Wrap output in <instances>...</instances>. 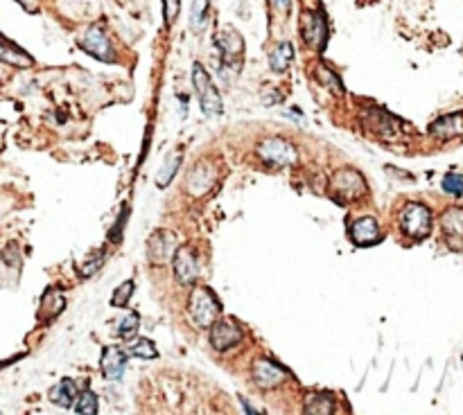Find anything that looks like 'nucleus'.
Returning <instances> with one entry per match:
<instances>
[{
    "label": "nucleus",
    "instance_id": "obj_8",
    "mask_svg": "<svg viewBox=\"0 0 463 415\" xmlns=\"http://www.w3.org/2000/svg\"><path fill=\"white\" fill-rule=\"evenodd\" d=\"M215 179H217L215 167L210 165L208 160H201V163H197V165L192 167V172L188 174V179H186V192H188L190 197L201 199L204 195H208L210 190H213Z\"/></svg>",
    "mask_w": 463,
    "mask_h": 415
},
{
    "label": "nucleus",
    "instance_id": "obj_16",
    "mask_svg": "<svg viewBox=\"0 0 463 415\" xmlns=\"http://www.w3.org/2000/svg\"><path fill=\"white\" fill-rule=\"evenodd\" d=\"M0 61L18 66V68H30V66L34 63L30 54L23 52L21 47L9 41V38H5L3 34H0Z\"/></svg>",
    "mask_w": 463,
    "mask_h": 415
},
{
    "label": "nucleus",
    "instance_id": "obj_19",
    "mask_svg": "<svg viewBox=\"0 0 463 415\" xmlns=\"http://www.w3.org/2000/svg\"><path fill=\"white\" fill-rule=\"evenodd\" d=\"M335 398L328 393H314V395H307L305 400V413L307 415H332L335 413Z\"/></svg>",
    "mask_w": 463,
    "mask_h": 415
},
{
    "label": "nucleus",
    "instance_id": "obj_7",
    "mask_svg": "<svg viewBox=\"0 0 463 415\" xmlns=\"http://www.w3.org/2000/svg\"><path fill=\"white\" fill-rule=\"evenodd\" d=\"M177 250V235L170 230H156L147 242V257L154 266H163L172 262V255Z\"/></svg>",
    "mask_w": 463,
    "mask_h": 415
},
{
    "label": "nucleus",
    "instance_id": "obj_14",
    "mask_svg": "<svg viewBox=\"0 0 463 415\" xmlns=\"http://www.w3.org/2000/svg\"><path fill=\"white\" fill-rule=\"evenodd\" d=\"M287 379V372L281 365H276L269 359H258L253 363V382L265 391H272L276 386H281Z\"/></svg>",
    "mask_w": 463,
    "mask_h": 415
},
{
    "label": "nucleus",
    "instance_id": "obj_32",
    "mask_svg": "<svg viewBox=\"0 0 463 415\" xmlns=\"http://www.w3.org/2000/svg\"><path fill=\"white\" fill-rule=\"evenodd\" d=\"M179 7H181V0H163V9H166V25L168 27L177 21Z\"/></svg>",
    "mask_w": 463,
    "mask_h": 415
},
{
    "label": "nucleus",
    "instance_id": "obj_11",
    "mask_svg": "<svg viewBox=\"0 0 463 415\" xmlns=\"http://www.w3.org/2000/svg\"><path fill=\"white\" fill-rule=\"evenodd\" d=\"M82 50L89 52L91 56H95V59H100V61H115L113 47H111L109 38H107V34H104V30L100 25H93L91 30L84 34Z\"/></svg>",
    "mask_w": 463,
    "mask_h": 415
},
{
    "label": "nucleus",
    "instance_id": "obj_31",
    "mask_svg": "<svg viewBox=\"0 0 463 415\" xmlns=\"http://www.w3.org/2000/svg\"><path fill=\"white\" fill-rule=\"evenodd\" d=\"M127 217H129V208L124 206V210L120 212L118 221H115V226L111 228V233H109V239H111L113 244L120 242V237H122V233H124V224H127Z\"/></svg>",
    "mask_w": 463,
    "mask_h": 415
},
{
    "label": "nucleus",
    "instance_id": "obj_20",
    "mask_svg": "<svg viewBox=\"0 0 463 415\" xmlns=\"http://www.w3.org/2000/svg\"><path fill=\"white\" fill-rule=\"evenodd\" d=\"M441 226L443 233L450 239H463V208H450L448 212H443L441 217Z\"/></svg>",
    "mask_w": 463,
    "mask_h": 415
},
{
    "label": "nucleus",
    "instance_id": "obj_28",
    "mask_svg": "<svg viewBox=\"0 0 463 415\" xmlns=\"http://www.w3.org/2000/svg\"><path fill=\"white\" fill-rule=\"evenodd\" d=\"M138 325H140L138 314H133V312L124 314L122 321L118 323V336L120 339H131V336L138 332Z\"/></svg>",
    "mask_w": 463,
    "mask_h": 415
},
{
    "label": "nucleus",
    "instance_id": "obj_29",
    "mask_svg": "<svg viewBox=\"0 0 463 415\" xmlns=\"http://www.w3.org/2000/svg\"><path fill=\"white\" fill-rule=\"evenodd\" d=\"M131 294H133V282H131V280H124V282L113 292L111 305H113V307H124V305L129 303Z\"/></svg>",
    "mask_w": 463,
    "mask_h": 415
},
{
    "label": "nucleus",
    "instance_id": "obj_25",
    "mask_svg": "<svg viewBox=\"0 0 463 415\" xmlns=\"http://www.w3.org/2000/svg\"><path fill=\"white\" fill-rule=\"evenodd\" d=\"M127 352L133 356H140V359H156V354H159L156 345H154L149 339H136L127 347Z\"/></svg>",
    "mask_w": 463,
    "mask_h": 415
},
{
    "label": "nucleus",
    "instance_id": "obj_1",
    "mask_svg": "<svg viewBox=\"0 0 463 415\" xmlns=\"http://www.w3.org/2000/svg\"><path fill=\"white\" fill-rule=\"evenodd\" d=\"M188 314H190V321L197 327H201V330H208L215 321H219L221 305L217 301V296L213 294V289H208V287L192 289L188 298Z\"/></svg>",
    "mask_w": 463,
    "mask_h": 415
},
{
    "label": "nucleus",
    "instance_id": "obj_4",
    "mask_svg": "<svg viewBox=\"0 0 463 415\" xmlns=\"http://www.w3.org/2000/svg\"><path fill=\"white\" fill-rule=\"evenodd\" d=\"M400 230L409 239H425L432 233V212L422 204H409L400 212Z\"/></svg>",
    "mask_w": 463,
    "mask_h": 415
},
{
    "label": "nucleus",
    "instance_id": "obj_18",
    "mask_svg": "<svg viewBox=\"0 0 463 415\" xmlns=\"http://www.w3.org/2000/svg\"><path fill=\"white\" fill-rule=\"evenodd\" d=\"M75 398H77V384H75L73 379H68V377L61 379V382L50 391V402L57 404V407H61V409L73 407Z\"/></svg>",
    "mask_w": 463,
    "mask_h": 415
},
{
    "label": "nucleus",
    "instance_id": "obj_26",
    "mask_svg": "<svg viewBox=\"0 0 463 415\" xmlns=\"http://www.w3.org/2000/svg\"><path fill=\"white\" fill-rule=\"evenodd\" d=\"M104 259H107V253L104 250H95L89 257L84 259V264L80 266V276L82 278H91L93 273L100 271V266L104 264Z\"/></svg>",
    "mask_w": 463,
    "mask_h": 415
},
{
    "label": "nucleus",
    "instance_id": "obj_12",
    "mask_svg": "<svg viewBox=\"0 0 463 415\" xmlns=\"http://www.w3.org/2000/svg\"><path fill=\"white\" fill-rule=\"evenodd\" d=\"M301 36L307 45L323 47L328 38L325 18L319 12H303L301 14Z\"/></svg>",
    "mask_w": 463,
    "mask_h": 415
},
{
    "label": "nucleus",
    "instance_id": "obj_17",
    "mask_svg": "<svg viewBox=\"0 0 463 415\" xmlns=\"http://www.w3.org/2000/svg\"><path fill=\"white\" fill-rule=\"evenodd\" d=\"M429 133L436 138H457L459 133H463V115H446V118L436 120L429 127Z\"/></svg>",
    "mask_w": 463,
    "mask_h": 415
},
{
    "label": "nucleus",
    "instance_id": "obj_24",
    "mask_svg": "<svg viewBox=\"0 0 463 415\" xmlns=\"http://www.w3.org/2000/svg\"><path fill=\"white\" fill-rule=\"evenodd\" d=\"M98 395H95L93 391H84L80 398H75V404H73V409H75V413H80V415H95L98 413Z\"/></svg>",
    "mask_w": 463,
    "mask_h": 415
},
{
    "label": "nucleus",
    "instance_id": "obj_27",
    "mask_svg": "<svg viewBox=\"0 0 463 415\" xmlns=\"http://www.w3.org/2000/svg\"><path fill=\"white\" fill-rule=\"evenodd\" d=\"M179 165H181V153H172V156L168 158V163H166V167H163L159 172V176H156L159 188L170 186V181H172V176H175V172L179 169Z\"/></svg>",
    "mask_w": 463,
    "mask_h": 415
},
{
    "label": "nucleus",
    "instance_id": "obj_22",
    "mask_svg": "<svg viewBox=\"0 0 463 415\" xmlns=\"http://www.w3.org/2000/svg\"><path fill=\"white\" fill-rule=\"evenodd\" d=\"M208 9H210V0H192V9H190V27L192 32H201L208 23Z\"/></svg>",
    "mask_w": 463,
    "mask_h": 415
},
{
    "label": "nucleus",
    "instance_id": "obj_6",
    "mask_svg": "<svg viewBox=\"0 0 463 415\" xmlns=\"http://www.w3.org/2000/svg\"><path fill=\"white\" fill-rule=\"evenodd\" d=\"M172 266H175V276L181 285H195L199 278V262L197 250L190 244H183L172 255Z\"/></svg>",
    "mask_w": 463,
    "mask_h": 415
},
{
    "label": "nucleus",
    "instance_id": "obj_30",
    "mask_svg": "<svg viewBox=\"0 0 463 415\" xmlns=\"http://www.w3.org/2000/svg\"><path fill=\"white\" fill-rule=\"evenodd\" d=\"M443 190L448 192V195H463V176L461 174H448L446 179H443Z\"/></svg>",
    "mask_w": 463,
    "mask_h": 415
},
{
    "label": "nucleus",
    "instance_id": "obj_23",
    "mask_svg": "<svg viewBox=\"0 0 463 415\" xmlns=\"http://www.w3.org/2000/svg\"><path fill=\"white\" fill-rule=\"evenodd\" d=\"M314 73H316V80H319L321 86L330 89L335 95H344V84H341V80H339V75H335L330 68H328V66L319 63Z\"/></svg>",
    "mask_w": 463,
    "mask_h": 415
},
{
    "label": "nucleus",
    "instance_id": "obj_10",
    "mask_svg": "<svg viewBox=\"0 0 463 415\" xmlns=\"http://www.w3.org/2000/svg\"><path fill=\"white\" fill-rule=\"evenodd\" d=\"M208 330H210V343H213L217 352H226L242 341V330H240L235 321H215Z\"/></svg>",
    "mask_w": 463,
    "mask_h": 415
},
{
    "label": "nucleus",
    "instance_id": "obj_9",
    "mask_svg": "<svg viewBox=\"0 0 463 415\" xmlns=\"http://www.w3.org/2000/svg\"><path fill=\"white\" fill-rule=\"evenodd\" d=\"M215 43L221 52V61L224 66H235V70H240L242 66V54H244V41L235 30L221 32L215 36Z\"/></svg>",
    "mask_w": 463,
    "mask_h": 415
},
{
    "label": "nucleus",
    "instance_id": "obj_3",
    "mask_svg": "<svg viewBox=\"0 0 463 415\" xmlns=\"http://www.w3.org/2000/svg\"><path fill=\"white\" fill-rule=\"evenodd\" d=\"M258 158L265 160L272 167H289L298 160V151L289 140L285 138H265L258 144Z\"/></svg>",
    "mask_w": 463,
    "mask_h": 415
},
{
    "label": "nucleus",
    "instance_id": "obj_5",
    "mask_svg": "<svg viewBox=\"0 0 463 415\" xmlns=\"http://www.w3.org/2000/svg\"><path fill=\"white\" fill-rule=\"evenodd\" d=\"M330 190L337 199L355 201L366 195V181L357 169H337L330 179Z\"/></svg>",
    "mask_w": 463,
    "mask_h": 415
},
{
    "label": "nucleus",
    "instance_id": "obj_13",
    "mask_svg": "<svg viewBox=\"0 0 463 415\" xmlns=\"http://www.w3.org/2000/svg\"><path fill=\"white\" fill-rule=\"evenodd\" d=\"M351 239L355 246H373L382 239L380 224L375 217H360L351 224Z\"/></svg>",
    "mask_w": 463,
    "mask_h": 415
},
{
    "label": "nucleus",
    "instance_id": "obj_15",
    "mask_svg": "<svg viewBox=\"0 0 463 415\" xmlns=\"http://www.w3.org/2000/svg\"><path fill=\"white\" fill-rule=\"evenodd\" d=\"M124 365H127V354H124L120 347H104L102 352V359H100V368H102V375L107 377L109 382H118L122 379L124 375Z\"/></svg>",
    "mask_w": 463,
    "mask_h": 415
},
{
    "label": "nucleus",
    "instance_id": "obj_2",
    "mask_svg": "<svg viewBox=\"0 0 463 415\" xmlns=\"http://www.w3.org/2000/svg\"><path fill=\"white\" fill-rule=\"evenodd\" d=\"M192 86H195V93H197V100H199V106L204 115L208 118H213V115H219L221 113V98L217 89L210 82V75L206 73V68L201 63H195L192 66Z\"/></svg>",
    "mask_w": 463,
    "mask_h": 415
},
{
    "label": "nucleus",
    "instance_id": "obj_21",
    "mask_svg": "<svg viewBox=\"0 0 463 415\" xmlns=\"http://www.w3.org/2000/svg\"><path fill=\"white\" fill-rule=\"evenodd\" d=\"M294 59V47L292 43H278L276 50L272 52V56H269V66H272L274 73H285L289 68V63H292Z\"/></svg>",
    "mask_w": 463,
    "mask_h": 415
},
{
    "label": "nucleus",
    "instance_id": "obj_33",
    "mask_svg": "<svg viewBox=\"0 0 463 415\" xmlns=\"http://www.w3.org/2000/svg\"><path fill=\"white\" fill-rule=\"evenodd\" d=\"M16 3H21L27 12H34V0H16Z\"/></svg>",
    "mask_w": 463,
    "mask_h": 415
}]
</instances>
